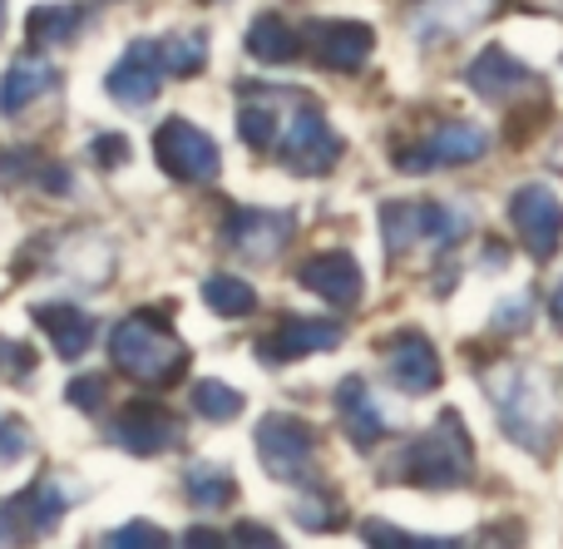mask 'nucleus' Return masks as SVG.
Wrapping results in <instances>:
<instances>
[{"label": "nucleus", "instance_id": "5", "mask_svg": "<svg viewBox=\"0 0 563 549\" xmlns=\"http://www.w3.org/2000/svg\"><path fill=\"white\" fill-rule=\"evenodd\" d=\"M470 208L465 204H410V198H390L380 208V233H386V253L406 257L416 243H435L440 253L470 233Z\"/></svg>", "mask_w": 563, "mask_h": 549}, {"label": "nucleus", "instance_id": "14", "mask_svg": "<svg viewBox=\"0 0 563 549\" xmlns=\"http://www.w3.org/2000/svg\"><path fill=\"white\" fill-rule=\"evenodd\" d=\"M341 342V322H327V317H282L267 337H257V362L282 366V362H297V356L311 352H331Z\"/></svg>", "mask_w": 563, "mask_h": 549}, {"label": "nucleus", "instance_id": "8", "mask_svg": "<svg viewBox=\"0 0 563 549\" xmlns=\"http://www.w3.org/2000/svg\"><path fill=\"white\" fill-rule=\"evenodd\" d=\"M509 223L534 263H549L563 243V198L549 184H525L509 198Z\"/></svg>", "mask_w": 563, "mask_h": 549}, {"label": "nucleus", "instance_id": "36", "mask_svg": "<svg viewBox=\"0 0 563 549\" xmlns=\"http://www.w3.org/2000/svg\"><path fill=\"white\" fill-rule=\"evenodd\" d=\"M233 540H238V545H277V535L263 530V525H238Z\"/></svg>", "mask_w": 563, "mask_h": 549}, {"label": "nucleus", "instance_id": "2", "mask_svg": "<svg viewBox=\"0 0 563 549\" xmlns=\"http://www.w3.org/2000/svg\"><path fill=\"white\" fill-rule=\"evenodd\" d=\"M485 386H489V396H495V416L509 441L544 455L549 441H554V392H549L544 372L505 362L485 376Z\"/></svg>", "mask_w": 563, "mask_h": 549}, {"label": "nucleus", "instance_id": "24", "mask_svg": "<svg viewBox=\"0 0 563 549\" xmlns=\"http://www.w3.org/2000/svg\"><path fill=\"white\" fill-rule=\"evenodd\" d=\"M247 55L263 59V65H291V59L301 55V35L287 25L282 15H257L253 30H247Z\"/></svg>", "mask_w": 563, "mask_h": 549}, {"label": "nucleus", "instance_id": "13", "mask_svg": "<svg viewBox=\"0 0 563 549\" xmlns=\"http://www.w3.org/2000/svg\"><path fill=\"white\" fill-rule=\"evenodd\" d=\"M109 99L119 109H148L164 89V59H158V40H134L104 79Z\"/></svg>", "mask_w": 563, "mask_h": 549}, {"label": "nucleus", "instance_id": "28", "mask_svg": "<svg viewBox=\"0 0 563 549\" xmlns=\"http://www.w3.org/2000/svg\"><path fill=\"white\" fill-rule=\"evenodd\" d=\"M158 59H164V75H198L208 65V35L184 30V35L158 40Z\"/></svg>", "mask_w": 563, "mask_h": 549}, {"label": "nucleus", "instance_id": "31", "mask_svg": "<svg viewBox=\"0 0 563 549\" xmlns=\"http://www.w3.org/2000/svg\"><path fill=\"white\" fill-rule=\"evenodd\" d=\"M366 540L371 545H400V549H450L455 540H426V535H406V530H390V525H366Z\"/></svg>", "mask_w": 563, "mask_h": 549}, {"label": "nucleus", "instance_id": "29", "mask_svg": "<svg viewBox=\"0 0 563 549\" xmlns=\"http://www.w3.org/2000/svg\"><path fill=\"white\" fill-rule=\"evenodd\" d=\"M194 411L203 416V421H238V416H243V396H238L228 382H198Z\"/></svg>", "mask_w": 563, "mask_h": 549}, {"label": "nucleus", "instance_id": "15", "mask_svg": "<svg viewBox=\"0 0 563 549\" xmlns=\"http://www.w3.org/2000/svg\"><path fill=\"white\" fill-rule=\"evenodd\" d=\"M485 149H489V134L479 124H440L426 144L400 154V168L406 174H430V168H450V164H475Z\"/></svg>", "mask_w": 563, "mask_h": 549}, {"label": "nucleus", "instance_id": "26", "mask_svg": "<svg viewBox=\"0 0 563 549\" xmlns=\"http://www.w3.org/2000/svg\"><path fill=\"white\" fill-rule=\"evenodd\" d=\"M184 491L198 510H223V505L238 501V481H233V471H223V465H194Z\"/></svg>", "mask_w": 563, "mask_h": 549}, {"label": "nucleus", "instance_id": "25", "mask_svg": "<svg viewBox=\"0 0 563 549\" xmlns=\"http://www.w3.org/2000/svg\"><path fill=\"white\" fill-rule=\"evenodd\" d=\"M79 25H85V10L79 6H35L25 20V35H30V45L49 50V45H69L79 35Z\"/></svg>", "mask_w": 563, "mask_h": 549}, {"label": "nucleus", "instance_id": "18", "mask_svg": "<svg viewBox=\"0 0 563 549\" xmlns=\"http://www.w3.org/2000/svg\"><path fill=\"white\" fill-rule=\"evenodd\" d=\"M297 277H301V287H307V293H317L321 303L341 307V312L361 303V283H366V277H361V267H356V257L336 253V248H331V253L307 257Z\"/></svg>", "mask_w": 563, "mask_h": 549}, {"label": "nucleus", "instance_id": "10", "mask_svg": "<svg viewBox=\"0 0 563 549\" xmlns=\"http://www.w3.org/2000/svg\"><path fill=\"white\" fill-rule=\"evenodd\" d=\"M297 35H301V50L317 65L336 69V75H356L371 59V50H376V30L361 25V20H307Z\"/></svg>", "mask_w": 563, "mask_h": 549}, {"label": "nucleus", "instance_id": "19", "mask_svg": "<svg viewBox=\"0 0 563 549\" xmlns=\"http://www.w3.org/2000/svg\"><path fill=\"white\" fill-rule=\"evenodd\" d=\"M30 317L40 322V332L55 342V352L65 356V362H79V356L95 347V317L79 312V307H69V303H40V307H30Z\"/></svg>", "mask_w": 563, "mask_h": 549}, {"label": "nucleus", "instance_id": "30", "mask_svg": "<svg viewBox=\"0 0 563 549\" xmlns=\"http://www.w3.org/2000/svg\"><path fill=\"white\" fill-rule=\"evenodd\" d=\"M30 451H35V441H30V426L20 421V416H5V411H0V465L25 461Z\"/></svg>", "mask_w": 563, "mask_h": 549}, {"label": "nucleus", "instance_id": "35", "mask_svg": "<svg viewBox=\"0 0 563 549\" xmlns=\"http://www.w3.org/2000/svg\"><path fill=\"white\" fill-rule=\"evenodd\" d=\"M109 545H168V530H158V525H124V530L104 535Z\"/></svg>", "mask_w": 563, "mask_h": 549}, {"label": "nucleus", "instance_id": "11", "mask_svg": "<svg viewBox=\"0 0 563 549\" xmlns=\"http://www.w3.org/2000/svg\"><path fill=\"white\" fill-rule=\"evenodd\" d=\"M109 441L129 455H164L184 441V421L164 402H129L109 421Z\"/></svg>", "mask_w": 563, "mask_h": 549}, {"label": "nucleus", "instance_id": "9", "mask_svg": "<svg viewBox=\"0 0 563 549\" xmlns=\"http://www.w3.org/2000/svg\"><path fill=\"white\" fill-rule=\"evenodd\" d=\"M154 154H158V164L174 178H184V184H208V178H218V168H223L218 144L198 124H188V119H164V124H158Z\"/></svg>", "mask_w": 563, "mask_h": 549}, {"label": "nucleus", "instance_id": "12", "mask_svg": "<svg viewBox=\"0 0 563 549\" xmlns=\"http://www.w3.org/2000/svg\"><path fill=\"white\" fill-rule=\"evenodd\" d=\"M297 233V213H273V208H233L223 223V243L247 263H273Z\"/></svg>", "mask_w": 563, "mask_h": 549}, {"label": "nucleus", "instance_id": "33", "mask_svg": "<svg viewBox=\"0 0 563 549\" xmlns=\"http://www.w3.org/2000/svg\"><path fill=\"white\" fill-rule=\"evenodd\" d=\"M69 402H75L79 411H99V406H104V376H79V382H69Z\"/></svg>", "mask_w": 563, "mask_h": 549}, {"label": "nucleus", "instance_id": "4", "mask_svg": "<svg viewBox=\"0 0 563 549\" xmlns=\"http://www.w3.org/2000/svg\"><path fill=\"white\" fill-rule=\"evenodd\" d=\"M282 164L291 168V174H331L341 158V134L327 124V114H321V105L311 95H291V89H282V119H277V149Z\"/></svg>", "mask_w": 563, "mask_h": 549}, {"label": "nucleus", "instance_id": "20", "mask_svg": "<svg viewBox=\"0 0 563 549\" xmlns=\"http://www.w3.org/2000/svg\"><path fill=\"white\" fill-rule=\"evenodd\" d=\"M495 10V0H420L416 6V35L420 40H450L475 30Z\"/></svg>", "mask_w": 563, "mask_h": 549}, {"label": "nucleus", "instance_id": "23", "mask_svg": "<svg viewBox=\"0 0 563 549\" xmlns=\"http://www.w3.org/2000/svg\"><path fill=\"white\" fill-rule=\"evenodd\" d=\"M0 178L5 184H35L45 194H69V168H59L55 158L35 154V149H5L0 154Z\"/></svg>", "mask_w": 563, "mask_h": 549}, {"label": "nucleus", "instance_id": "16", "mask_svg": "<svg viewBox=\"0 0 563 549\" xmlns=\"http://www.w3.org/2000/svg\"><path fill=\"white\" fill-rule=\"evenodd\" d=\"M380 356H386V376L406 396H430L440 386V356L420 332H396L390 342H380Z\"/></svg>", "mask_w": 563, "mask_h": 549}, {"label": "nucleus", "instance_id": "7", "mask_svg": "<svg viewBox=\"0 0 563 549\" xmlns=\"http://www.w3.org/2000/svg\"><path fill=\"white\" fill-rule=\"evenodd\" d=\"M79 501V491L65 475H40L30 481L20 495H10L0 505V545H25V540H45L59 520L69 515V505Z\"/></svg>", "mask_w": 563, "mask_h": 549}, {"label": "nucleus", "instance_id": "37", "mask_svg": "<svg viewBox=\"0 0 563 549\" xmlns=\"http://www.w3.org/2000/svg\"><path fill=\"white\" fill-rule=\"evenodd\" d=\"M549 317L559 322V332H563V283L554 287V297H549Z\"/></svg>", "mask_w": 563, "mask_h": 549}, {"label": "nucleus", "instance_id": "3", "mask_svg": "<svg viewBox=\"0 0 563 549\" xmlns=\"http://www.w3.org/2000/svg\"><path fill=\"white\" fill-rule=\"evenodd\" d=\"M109 356L139 386H174L188 372V347L154 312H129L109 337Z\"/></svg>", "mask_w": 563, "mask_h": 549}, {"label": "nucleus", "instance_id": "6", "mask_svg": "<svg viewBox=\"0 0 563 549\" xmlns=\"http://www.w3.org/2000/svg\"><path fill=\"white\" fill-rule=\"evenodd\" d=\"M257 455H263L267 475L282 485H301V491H317V426L301 421V416L273 411L257 421Z\"/></svg>", "mask_w": 563, "mask_h": 549}, {"label": "nucleus", "instance_id": "21", "mask_svg": "<svg viewBox=\"0 0 563 549\" xmlns=\"http://www.w3.org/2000/svg\"><path fill=\"white\" fill-rule=\"evenodd\" d=\"M55 85H59V69L49 65V59L20 55L15 65L5 69V79H0V114H20V109H30L40 95H49Z\"/></svg>", "mask_w": 563, "mask_h": 549}, {"label": "nucleus", "instance_id": "1", "mask_svg": "<svg viewBox=\"0 0 563 549\" xmlns=\"http://www.w3.org/2000/svg\"><path fill=\"white\" fill-rule=\"evenodd\" d=\"M390 475L406 485H426V491H455L470 485L475 475V446L465 436V421L455 411H440L435 426L426 436L406 446V451L390 461Z\"/></svg>", "mask_w": 563, "mask_h": 549}, {"label": "nucleus", "instance_id": "17", "mask_svg": "<svg viewBox=\"0 0 563 549\" xmlns=\"http://www.w3.org/2000/svg\"><path fill=\"white\" fill-rule=\"evenodd\" d=\"M465 85L475 89L479 99H495V105H509L515 95H529V89H539V75L529 65H519L515 55H509L505 45H489L485 55L475 59V65L465 69Z\"/></svg>", "mask_w": 563, "mask_h": 549}, {"label": "nucleus", "instance_id": "34", "mask_svg": "<svg viewBox=\"0 0 563 549\" xmlns=\"http://www.w3.org/2000/svg\"><path fill=\"white\" fill-rule=\"evenodd\" d=\"M89 154H95L104 168H119V164H129V139H119V134H99L95 144H89Z\"/></svg>", "mask_w": 563, "mask_h": 549}, {"label": "nucleus", "instance_id": "27", "mask_svg": "<svg viewBox=\"0 0 563 549\" xmlns=\"http://www.w3.org/2000/svg\"><path fill=\"white\" fill-rule=\"evenodd\" d=\"M203 303L213 307L218 317H247V312H257V293L243 283V277H233V273H213L203 283Z\"/></svg>", "mask_w": 563, "mask_h": 549}, {"label": "nucleus", "instance_id": "38", "mask_svg": "<svg viewBox=\"0 0 563 549\" xmlns=\"http://www.w3.org/2000/svg\"><path fill=\"white\" fill-rule=\"evenodd\" d=\"M5 25H10V10H5V0H0V35H5Z\"/></svg>", "mask_w": 563, "mask_h": 549}, {"label": "nucleus", "instance_id": "32", "mask_svg": "<svg viewBox=\"0 0 563 549\" xmlns=\"http://www.w3.org/2000/svg\"><path fill=\"white\" fill-rule=\"evenodd\" d=\"M35 372V352L25 342H5L0 337V376H30Z\"/></svg>", "mask_w": 563, "mask_h": 549}, {"label": "nucleus", "instance_id": "22", "mask_svg": "<svg viewBox=\"0 0 563 549\" xmlns=\"http://www.w3.org/2000/svg\"><path fill=\"white\" fill-rule=\"evenodd\" d=\"M336 406H341V421H346V431H351V441L356 446H371V441H380L386 436V411L376 406V396H371V386H366V376H346V382L336 386Z\"/></svg>", "mask_w": 563, "mask_h": 549}]
</instances>
